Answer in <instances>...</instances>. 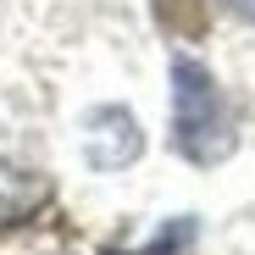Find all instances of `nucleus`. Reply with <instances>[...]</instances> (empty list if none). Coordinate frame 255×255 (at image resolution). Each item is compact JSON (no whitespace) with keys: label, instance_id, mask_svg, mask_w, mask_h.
Returning <instances> with one entry per match:
<instances>
[{"label":"nucleus","instance_id":"2","mask_svg":"<svg viewBox=\"0 0 255 255\" xmlns=\"http://www.w3.org/2000/svg\"><path fill=\"white\" fill-rule=\"evenodd\" d=\"M83 150H89V166H100V172H117V166H128V161L144 150L133 111H122V106L95 111L89 122H83Z\"/></svg>","mask_w":255,"mask_h":255},{"label":"nucleus","instance_id":"3","mask_svg":"<svg viewBox=\"0 0 255 255\" xmlns=\"http://www.w3.org/2000/svg\"><path fill=\"white\" fill-rule=\"evenodd\" d=\"M45 200V183L39 178H28V172H17V166H0V222H17V217H28V211Z\"/></svg>","mask_w":255,"mask_h":255},{"label":"nucleus","instance_id":"1","mask_svg":"<svg viewBox=\"0 0 255 255\" xmlns=\"http://www.w3.org/2000/svg\"><path fill=\"white\" fill-rule=\"evenodd\" d=\"M233 111L222 100V89L211 83V72L200 61H172V144L211 166L233 150Z\"/></svg>","mask_w":255,"mask_h":255},{"label":"nucleus","instance_id":"4","mask_svg":"<svg viewBox=\"0 0 255 255\" xmlns=\"http://www.w3.org/2000/svg\"><path fill=\"white\" fill-rule=\"evenodd\" d=\"M222 6H228L233 17H244V22H255V0H222Z\"/></svg>","mask_w":255,"mask_h":255}]
</instances>
